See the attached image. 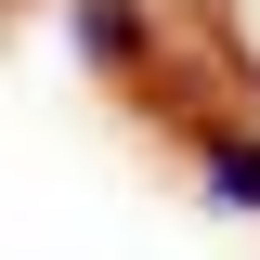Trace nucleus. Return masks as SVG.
I'll return each instance as SVG.
<instances>
[{"label":"nucleus","mask_w":260,"mask_h":260,"mask_svg":"<svg viewBox=\"0 0 260 260\" xmlns=\"http://www.w3.org/2000/svg\"><path fill=\"white\" fill-rule=\"evenodd\" d=\"M78 52H91L104 78H130V65L156 52V39H143V13H130V0H78Z\"/></svg>","instance_id":"nucleus-1"},{"label":"nucleus","mask_w":260,"mask_h":260,"mask_svg":"<svg viewBox=\"0 0 260 260\" xmlns=\"http://www.w3.org/2000/svg\"><path fill=\"white\" fill-rule=\"evenodd\" d=\"M195 169H208L221 208H247V221H260V143H247V130H195Z\"/></svg>","instance_id":"nucleus-2"}]
</instances>
